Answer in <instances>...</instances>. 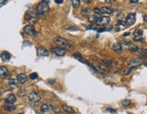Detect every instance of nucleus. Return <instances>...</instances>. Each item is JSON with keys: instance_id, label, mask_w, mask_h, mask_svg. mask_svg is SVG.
<instances>
[{"instance_id": "6e6552de", "label": "nucleus", "mask_w": 147, "mask_h": 114, "mask_svg": "<svg viewBox=\"0 0 147 114\" xmlns=\"http://www.w3.org/2000/svg\"><path fill=\"white\" fill-rule=\"evenodd\" d=\"M36 52H37L38 57H48L49 56L48 50L45 48H44V47H38Z\"/></svg>"}, {"instance_id": "72a5a7b5", "label": "nucleus", "mask_w": 147, "mask_h": 114, "mask_svg": "<svg viewBox=\"0 0 147 114\" xmlns=\"http://www.w3.org/2000/svg\"><path fill=\"white\" fill-rule=\"evenodd\" d=\"M106 111H110V112H113V113H116V111L113 110V109H106Z\"/></svg>"}, {"instance_id": "412c9836", "label": "nucleus", "mask_w": 147, "mask_h": 114, "mask_svg": "<svg viewBox=\"0 0 147 114\" xmlns=\"http://www.w3.org/2000/svg\"><path fill=\"white\" fill-rule=\"evenodd\" d=\"M4 108L5 110L7 111H14L16 110V107L14 106V104H11V103H6L4 105Z\"/></svg>"}, {"instance_id": "ea45409f", "label": "nucleus", "mask_w": 147, "mask_h": 114, "mask_svg": "<svg viewBox=\"0 0 147 114\" xmlns=\"http://www.w3.org/2000/svg\"><path fill=\"white\" fill-rule=\"evenodd\" d=\"M139 0H131V3L132 4H134V3H137Z\"/></svg>"}, {"instance_id": "e433bc0d", "label": "nucleus", "mask_w": 147, "mask_h": 114, "mask_svg": "<svg viewBox=\"0 0 147 114\" xmlns=\"http://www.w3.org/2000/svg\"><path fill=\"white\" fill-rule=\"evenodd\" d=\"M7 2V0H0V3H1V7L5 5V3Z\"/></svg>"}, {"instance_id": "f3484780", "label": "nucleus", "mask_w": 147, "mask_h": 114, "mask_svg": "<svg viewBox=\"0 0 147 114\" xmlns=\"http://www.w3.org/2000/svg\"><path fill=\"white\" fill-rule=\"evenodd\" d=\"M0 76H1V79H6L8 76V70L6 67L0 68Z\"/></svg>"}, {"instance_id": "393cba45", "label": "nucleus", "mask_w": 147, "mask_h": 114, "mask_svg": "<svg viewBox=\"0 0 147 114\" xmlns=\"http://www.w3.org/2000/svg\"><path fill=\"white\" fill-rule=\"evenodd\" d=\"M139 48L137 47L136 45H130L129 48H128V50L131 52H136V51H139Z\"/></svg>"}, {"instance_id": "f8f14e48", "label": "nucleus", "mask_w": 147, "mask_h": 114, "mask_svg": "<svg viewBox=\"0 0 147 114\" xmlns=\"http://www.w3.org/2000/svg\"><path fill=\"white\" fill-rule=\"evenodd\" d=\"M16 101H17V98H16V96H15L14 94H9V95H7V98H6V102H7V103L14 104Z\"/></svg>"}, {"instance_id": "aec40b11", "label": "nucleus", "mask_w": 147, "mask_h": 114, "mask_svg": "<svg viewBox=\"0 0 147 114\" xmlns=\"http://www.w3.org/2000/svg\"><path fill=\"white\" fill-rule=\"evenodd\" d=\"M19 83H22V84H24V83L26 82V80H27V78L26 76L25 75L24 73H22V74H19V75H17V79Z\"/></svg>"}, {"instance_id": "a878e982", "label": "nucleus", "mask_w": 147, "mask_h": 114, "mask_svg": "<svg viewBox=\"0 0 147 114\" xmlns=\"http://www.w3.org/2000/svg\"><path fill=\"white\" fill-rule=\"evenodd\" d=\"M98 18H99V17H98V15L95 14H95L92 15L91 17H89V21H90V22H92V23H93V22H96Z\"/></svg>"}, {"instance_id": "b1692460", "label": "nucleus", "mask_w": 147, "mask_h": 114, "mask_svg": "<svg viewBox=\"0 0 147 114\" xmlns=\"http://www.w3.org/2000/svg\"><path fill=\"white\" fill-rule=\"evenodd\" d=\"M18 80H15V79H11L10 80H9V84H10V86L12 87V88H17L18 87Z\"/></svg>"}, {"instance_id": "2eb2a0df", "label": "nucleus", "mask_w": 147, "mask_h": 114, "mask_svg": "<svg viewBox=\"0 0 147 114\" xmlns=\"http://www.w3.org/2000/svg\"><path fill=\"white\" fill-rule=\"evenodd\" d=\"M113 51L117 52V53H120V52L123 51V46L121 43L117 42V43H114L113 45Z\"/></svg>"}, {"instance_id": "6ab92c4d", "label": "nucleus", "mask_w": 147, "mask_h": 114, "mask_svg": "<svg viewBox=\"0 0 147 114\" xmlns=\"http://www.w3.org/2000/svg\"><path fill=\"white\" fill-rule=\"evenodd\" d=\"M133 36H134V39L135 41L138 40V39H141L142 37H143V30L142 29H136L134 33H133Z\"/></svg>"}, {"instance_id": "39448f33", "label": "nucleus", "mask_w": 147, "mask_h": 114, "mask_svg": "<svg viewBox=\"0 0 147 114\" xmlns=\"http://www.w3.org/2000/svg\"><path fill=\"white\" fill-rule=\"evenodd\" d=\"M51 50L53 53H55V55L58 56V57H63L66 54V50L63 48H60V47H53Z\"/></svg>"}, {"instance_id": "9d476101", "label": "nucleus", "mask_w": 147, "mask_h": 114, "mask_svg": "<svg viewBox=\"0 0 147 114\" xmlns=\"http://www.w3.org/2000/svg\"><path fill=\"white\" fill-rule=\"evenodd\" d=\"M36 16H37L36 11H28L26 15V19L27 21L34 20V19L36 18Z\"/></svg>"}, {"instance_id": "4c0bfd02", "label": "nucleus", "mask_w": 147, "mask_h": 114, "mask_svg": "<svg viewBox=\"0 0 147 114\" xmlns=\"http://www.w3.org/2000/svg\"><path fill=\"white\" fill-rule=\"evenodd\" d=\"M53 111H55H55H59V109L57 107H55V106H53Z\"/></svg>"}, {"instance_id": "473e14b6", "label": "nucleus", "mask_w": 147, "mask_h": 114, "mask_svg": "<svg viewBox=\"0 0 147 114\" xmlns=\"http://www.w3.org/2000/svg\"><path fill=\"white\" fill-rule=\"evenodd\" d=\"M116 25L118 26V27L121 26V27H123V28H126V23H125V22H123V21H122V20L118 21Z\"/></svg>"}, {"instance_id": "423d86ee", "label": "nucleus", "mask_w": 147, "mask_h": 114, "mask_svg": "<svg viewBox=\"0 0 147 114\" xmlns=\"http://www.w3.org/2000/svg\"><path fill=\"white\" fill-rule=\"evenodd\" d=\"M110 17H99V18L96 21V25L97 26H101V27H104V26H106L110 23Z\"/></svg>"}, {"instance_id": "cd10ccee", "label": "nucleus", "mask_w": 147, "mask_h": 114, "mask_svg": "<svg viewBox=\"0 0 147 114\" xmlns=\"http://www.w3.org/2000/svg\"><path fill=\"white\" fill-rule=\"evenodd\" d=\"M75 58L76 59H78L79 61H81V62H83V63H85V59H83V57L81 56V54L80 53H75Z\"/></svg>"}, {"instance_id": "f704fd0d", "label": "nucleus", "mask_w": 147, "mask_h": 114, "mask_svg": "<svg viewBox=\"0 0 147 114\" xmlns=\"http://www.w3.org/2000/svg\"><path fill=\"white\" fill-rule=\"evenodd\" d=\"M87 29H95V26H94V25L89 26V27H87Z\"/></svg>"}, {"instance_id": "0eeeda50", "label": "nucleus", "mask_w": 147, "mask_h": 114, "mask_svg": "<svg viewBox=\"0 0 147 114\" xmlns=\"http://www.w3.org/2000/svg\"><path fill=\"white\" fill-rule=\"evenodd\" d=\"M94 68L95 70H97L98 72L102 73V74H107L108 73V69L107 67L104 65V64H95Z\"/></svg>"}, {"instance_id": "7ed1b4c3", "label": "nucleus", "mask_w": 147, "mask_h": 114, "mask_svg": "<svg viewBox=\"0 0 147 114\" xmlns=\"http://www.w3.org/2000/svg\"><path fill=\"white\" fill-rule=\"evenodd\" d=\"M40 100H41V96H40L37 92L33 91V92H31V93L28 95V101H29L31 104L37 103Z\"/></svg>"}, {"instance_id": "9b49d317", "label": "nucleus", "mask_w": 147, "mask_h": 114, "mask_svg": "<svg viewBox=\"0 0 147 114\" xmlns=\"http://www.w3.org/2000/svg\"><path fill=\"white\" fill-rule=\"evenodd\" d=\"M51 110H53V106H51L50 104H48V103L42 104L41 107H40V111H41L42 112H44V113H45V112H49Z\"/></svg>"}, {"instance_id": "79ce46f5", "label": "nucleus", "mask_w": 147, "mask_h": 114, "mask_svg": "<svg viewBox=\"0 0 147 114\" xmlns=\"http://www.w3.org/2000/svg\"><path fill=\"white\" fill-rule=\"evenodd\" d=\"M106 2H110V1H111V0H105Z\"/></svg>"}, {"instance_id": "58836bf2", "label": "nucleus", "mask_w": 147, "mask_h": 114, "mask_svg": "<svg viewBox=\"0 0 147 114\" xmlns=\"http://www.w3.org/2000/svg\"><path fill=\"white\" fill-rule=\"evenodd\" d=\"M144 22L147 24V15H145V16L144 17Z\"/></svg>"}, {"instance_id": "dca6fc26", "label": "nucleus", "mask_w": 147, "mask_h": 114, "mask_svg": "<svg viewBox=\"0 0 147 114\" xmlns=\"http://www.w3.org/2000/svg\"><path fill=\"white\" fill-rule=\"evenodd\" d=\"M11 59V55L9 52L7 51H3L2 52V54H1V59H2V61H8L9 59Z\"/></svg>"}, {"instance_id": "4be33fe9", "label": "nucleus", "mask_w": 147, "mask_h": 114, "mask_svg": "<svg viewBox=\"0 0 147 114\" xmlns=\"http://www.w3.org/2000/svg\"><path fill=\"white\" fill-rule=\"evenodd\" d=\"M62 108H63V110L66 112H68V113H74L75 111L73 110L72 107H70L68 105H66V104H64V105H62Z\"/></svg>"}, {"instance_id": "a211bd4d", "label": "nucleus", "mask_w": 147, "mask_h": 114, "mask_svg": "<svg viewBox=\"0 0 147 114\" xmlns=\"http://www.w3.org/2000/svg\"><path fill=\"white\" fill-rule=\"evenodd\" d=\"M137 67H129V68H124V69L122 70V75L123 76H127V75H129L132 71H133V69H135Z\"/></svg>"}, {"instance_id": "20e7f679", "label": "nucleus", "mask_w": 147, "mask_h": 114, "mask_svg": "<svg viewBox=\"0 0 147 114\" xmlns=\"http://www.w3.org/2000/svg\"><path fill=\"white\" fill-rule=\"evenodd\" d=\"M135 20H136V16L134 13H130L128 14L125 17V23H126V26L130 27V26H133L134 23H135Z\"/></svg>"}, {"instance_id": "5701e85b", "label": "nucleus", "mask_w": 147, "mask_h": 114, "mask_svg": "<svg viewBox=\"0 0 147 114\" xmlns=\"http://www.w3.org/2000/svg\"><path fill=\"white\" fill-rule=\"evenodd\" d=\"M102 62H103V64L105 66V67H108V68H111V67H113V61L108 60V59H103V60H102Z\"/></svg>"}, {"instance_id": "7c9ffc66", "label": "nucleus", "mask_w": 147, "mask_h": 114, "mask_svg": "<svg viewBox=\"0 0 147 114\" xmlns=\"http://www.w3.org/2000/svg\"><path fill=\"white\" fill-rule=\"evenodd\" d=\"M81 12H82V15H84V16H87V15L90 14L91 10H90L89 8H87V7H86V8H83Z\"/></svg>"}, {"instance_id": "a19ab883", "label": "nucleus", "mask_w": 147, "mask_h": 114, "mask_svg": "<svg viewBox=\"0 0 147 114\" xmlns=\"http://www.w3.org/2000/svg\"><path fill=\"white\" fill-rule=\"evenodd\" d=\"M129 35H130V33H129V32H126V33H124L123 36H124V37H127V36H129Z\"/></svg>"}, {"instance_id": "1a4fd4ad", "label": "nucleus", "mask_w": 147, "mask_h": 114, "mask_svg": "<svg viewBox=\"0 0 147 114\" xmlns=\"http://www.w3.org/2000/svg\"><path fill=\"white\" fill-rule=\"evenodd\" d=\"M24 30L29 36H35V35L36 34V31L35 30V28L32 26H30V25H26L24 28Z\"/></svg>"}, {"instance_id": "ddd939ff", "label": "nucleus", "mask_w": 147, "mask_h": 114, "mask_svg": "<svg viewBox=\"0 0 147 114\" xmlns=\"http://www.w3.org/2000/svg\"><path fill=\"white\" fill-rule=\"evenodd\" d=\"M141 63H142V60L140 59H133L129 61L128 65H129V67H137L138 65H140Z\"/></svg>"}, {"instance_id": "2f4dec72", "label": "nucleus", "mask_w": 147, "mask_h": 114, "mask_svg": "<svg viewBox=\"0 0 147 114\" xmlns=\"http://www.w3.org/2000/svg\"><path fill=\"white\" fill-rule=\"evenodd\" d=\"M130 100H123V101H122V105H123V107H126V106H128L129 104H130Z\"/></svg>"}, {"instance_id": "bb28decb", "label": "nucleus", "mask_w": 147, "mask_h": 114, "mask_svg": "<svg viewBox=\"0 0 147 114\" xmlns=\"http://www.w3.org/2000/svg\"><path fill=\"white\" fill-rule=\"evenodd\" d=\"M139 53H140V57L141 58H146L147 57V50L144 49H139Z\"/></svg>"}, {"instance_id": "c9c22d12", "label": "nucleus", "mask_w": 147, "mask_h": 114, "mask_svg": "<svg viewBox=\"0 0 147 114\" xmlns=\"http://www.w3.org/2000/svg\"><path fill=\"white\" fill-rule=\"evenodd\" d=\"M55 2L56 4L60 5V4H63V2H64V1H63V0H55Z\"/></svg>"}, {"instance_id": "4468645a", "label": "nucleus", "mask_w": 147, "mask_h": 114, "mask_svg": "<svg viewBox=\"0 0 147 114\" xmlns=\"http://www.w3.org/2000/svg\"><path fill=\"white\" fill-rule=\"evenodd\" d=\"M100 11H101V14L110 15V14H112V13L113 12V8H111V7H102V8L100 9Z\"/></svg>"}, {"instance_id": "c85d7f7f", "label": "nucleus", "mask_w": 147, "mask_h": 114, "mask_svg": "<svg viewBox=\"0 0 147 114\" xmlns=\"http://www.w3.org/2000/svg\"><path fill=\"white\" fill-rule=\"evenodd\" d=\"M71 2H72L73 7L75 8H77L79 7V5H80V0H71Z\"/></svg>"}, {"instance_id": "f03ea898", "label": "nucleus", "mask_w": 147, "mask_h": 114, "mask_svg": "<svg viewBox=\"0 0 147 114\" xmlns=\"http://www.w3.org/2000/svg\"><path fill=\"white\" fill-rule=\"evenodd\" d=\"M48 10H49V6H48V2L46 0H43L42 2H40L37 5L36 9H35L37 15H41V16L48 12Z\"/></svg>"}, {"instance_id": "37998d69", "label": "nucleus", "mask_w": 147, "mask_h": 114, "mask_svg": "<svg viewBox=\"0 0 147 114\" xmlns=\"http://www.w3.org/2000/svg\"><path fill=\"white\" fill-rule=\"evenodd\" d=\"M19 114H24V113H19Z\"/></svg>"}, {"instance_id": "f257e3e1", "label": "nucleus", "mask_w": 147, "mask_h": 114, "mask_svg": "<svg viewBox=\"0 0 147 114\" xmlns=\"http://www.w3.org/2000/svg\"><path fill=\"white\" fill-rule=\"evenodd\" d=\"M54 42H55L58 47H60V48L67 49H69L70 51H73V50L75 49V46L73 45L71 42L68 41V40H66L65 38H61V37H55Z\"/></svg>"}, {"instance_id": "c756f323", "label": "nucleus", "mask_w": 147, "mask_h": 114, "mask_svg": "<svg viewBox=\"0 0 147 114\" xmlns=\"http://www.w3.org/2000/svg\"><path fill=\"white\" fill-rule=\"evenodd\" d=\"M38 78V74L36 72H34V73H31L30 75H29V79L32 80H36Z\"/></svg>"}]
</instances>
